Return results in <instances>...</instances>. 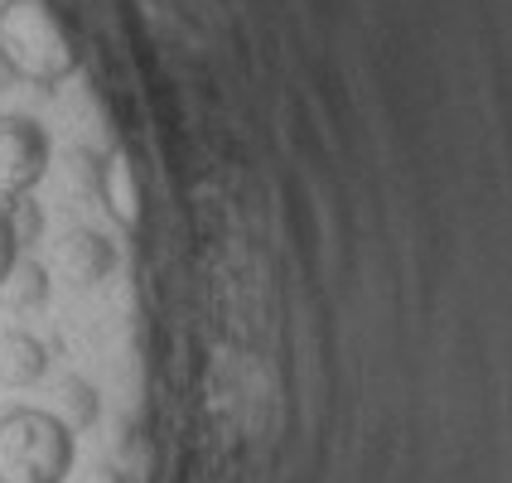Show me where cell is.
I'll use <instances>...</instances> for the list:
<instances>
[{
	"label": "cell",
	"mask_w": 512,
	"mask_h": 483,
	"mask_svg": "<svg viewBox=\"0 0 512 483\" xmlns=\"http://www.w3.org/2000/svg\"><path fill=\"white\" fill-rule=\"evenodd\" d=\"M0 58L15 78L54 87L78 68V44L54 0H0Z\"/></svg>",
	"instance_id": "1"
},
{
	"label": "cell",
	"mask_w": 512,
	"mask_h": 483,
	"mask_svg": "<svg viewBox=\"0 0 512 483\" xmlns=\"http://www.w3.org/2000/svg\"><path fill=\"white\" fill-rule=\"evenodd\" d=\"M73 469V430L54 411L15 406L0 416V483H63Z\"/></svg>",
	"instance_id": "2"
},
{
	"label": "cell",
	"mask_w": 512,
	"mask_h": 483,
	"mask_svg": "<svg viewBox=\"0 0 512 483\" xmlns=\"http://www.w3.org/2000/svg\"><path fill=\"white\" fill-rule=\"evenodd\" d=\"M49 170V136L29 116H0V199L29 194Z\"/></svg>",
	"instance_id": "3"
},
{
	"label": "cell",
	"mask_w": 512,
	"mask_h": 483,
	"mask_svg": "<svg viewBox=\"0 0 512 483\" xmlns=\"http://www.w3.org/2000/svg\"><path fill=\"white\" fill-rule=\"evenodd\" d=\"M58 266L73 285H97L107 281V271L116 266V247L92 228H73L58 242Z\"/></svg>",
	"instance_id": "4"
},
{
	"label": "cell",
	"mask_w": 512,
	"mask_h": 483,
	"mask_svg": "<svg viewBox=\"0 0 512 483\" xmlns=\"http://www.w3.org/2000/svg\"><path fill=\"white\" fill-rule=\"evenodd\" d=\"M97 194H102V208L126 232L141 228V179H136V165L126 155H107L97 165Z\"/></svg>",
	"instance_id": "5"
},
{
	"label": "cell",
	"mask_w": 512,
	"mask_h": 483,
	"mask_svg": "<svg viewBox=\"0 0 512 483\" xmlns=\"http://www.w3.org/2000/svg\"><path fill=\"white\" fill-rule=\"evenodd\" d=\"M49 372V348L25 334V329H5L0 334V387H34Z\"/></svg>",
	"instance_id": "6"
},
{
	"label": "cell",
	"mask_w": 512,
	"mask_h": 483,
	"mask_svg": "<svg viewBox=\"0 0 512 483\" xmlns=\"http://www.w3.org/2000/svg\"><path fill=\"white\" fill-rule=\"evenodd\" d=\"M0 290H5V305L15 314L44 310V305H49V271H44V261L15 256V266H10V276L0 281Z\"/></svg>",
	"instance_id": "7"
},
{
	"label": "cell",
	"mask_w": 512,
	"mask_h": 483,
	"mask_svg": "<svg viewBox=\"0 0 512 483\" xmlns=\"http://www.w3.org/2000/svg\"><path fill=\"white\" fill-rule=\"evenodd\" d=\"M58 406H63V426L73 430H87L92 421H97V411H102V401H97V387L92 382H83V377H63V387H58Z\"/></svg>",
	"instance_id": "8"
},
{
	"label": "cell",
	"mask_w": 512,
	"mask_h": 483,
	"mask_svg": "<svg viewBox=\"0 0 512 483\" xmlns=\"http://www.w3.org/2000/svg\"><path fill=\"white\" fill-rule=\"evenodd\" d=\"M0 208H5V223H10L15 247H20V252H29V247L44 237V208L29 199V194H15V199H5Z\"/></svg>",
	"instance_id": "9"
},
{
	"label": "cell",
	"mask_w": 512,
	"mask_h": 483,
	"mask_svg": "<svg viewBox=\"0 0 512 483\" xmlns=\"http://www.w3.org/2000/svg\"><path fill=\"white\" fill-rule=\"evenodd\" d=\"M15 256H20V247H15V237H10V223H5V208H0V281L10 276Z\"/></svg>",
	"instance_id": "10"
},
{
	"label": "cell",
	"mask_w": 512,
	"mask_h": 483,
	"mask_svg": "<svg viewBox=\"0 0 512 483\" xmlns=\"http://www.w3.org/2000/svg\"><path fill=\"white\" fill-rule=\"evenodd\" d=\"M87 483H126V474L121 469H112V464H102V469H92V479Z\"/></svg>",
	"instance_id": "11"
},
{
	"label": "cell",
	"mask_w": 512,
	"mask_h": 483,
	"mask_svg": "<svg viewBox=\"0 0 512 483\" xmlns=\"http://www.w3.org/2000/svg\"><path fill=\"white\" fill-rule=\"evenodd\" d=\"M10 78H15V73H10V68H5V58H0V87H10Z\"/></svg>",
	"instance_id": "12"
}]
</instances>
